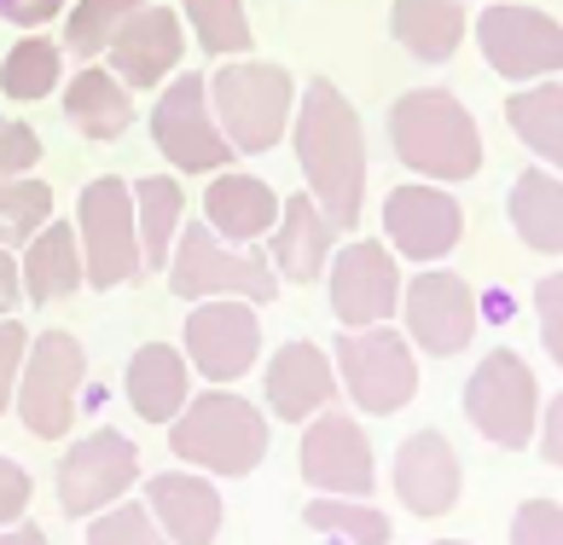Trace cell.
<instances>
[{
	"label": "cell",
	"mask_w": 563,
	"mask_h": 545,
	"mask_svg": "<svg viewBox=\"0 0 563 545\" xmlns=\"http://www.w3.org/2000/svg\"><path fill=\"white\" fill-rule=\"evenodd\" d=\"M122 389H129V401H134V412L145 418V424H169V418L192 401V371H186V354L169 348V343H145L134 360H129Z\"/></svg>",
	"instance_id": "484cf974"
},
{
	"label": "cell",
	"mask_w": 563,
	"mask_h": 545,
	"mask_svg": "<svg viewBox=\"0 0 563 545\" xmlns=\"http://www.w3.org/2000/svg\"><path fill=\"white\" fill-rule=\"evenodd\" d=\"M476 47H483L488 70L506 81H547L563 76V24L540 7H517V0H494L476 18Z\"/></svg>",
	"instance_id": "8fae6325"
},
{
	"label": "cell",
	"mask_w": 563,
	"mask_h": 545,
	"mask_svg": "<svg viewBox=\"0 0 563 545\" xmlns=\"http://www.w3.org/2000/svg\"><path fill=\"white\" fill-rule=\"evenodd\" d=\"M384 233H389V249L407 262H442L459 249L465 238V209L448 186H395L389 203H384Z\"/></svg>",
	"instance_id": "e0dca14e"
},
{
	"label": "cell",
	"mask_w": 563,
	"mask_h": 545,
	"mask_svg": "<svg viewBox=\"0 0 563 545\" xmlns=\"http://www.w3.org/2000/svg\"><path fill=\"white\" fill-rule=\"evenodd\" d=\"M389 35L419 65H448L459 41H465V0H395Z\"/></svg>",
	"instance_id": "4316f807"
},
{
	"label": "cell",
	"mask_w": 563,
	"mask_h": 545,
	"mask_svg": "<svg viewBox=\"0 0 563 545\" xmlns=\"http://www.w3.org/2000/svg\"><path fill=\"white\" fill-rule=\"evenodd\" d=\"M65 7H70V0H0V18L18 24V30H41V24H53Z\"/></svg>",
	"instance_id": "b9f144b4"
},
{
	"label": "cell",
	"mask_w": 563,
	"mask_h": 545,
	"mask_svg": "<svg viewBox=\"0 0 563 545\" xmlns=\"http://www.w3.org/2000/svg\"><path fill=\"white\" fill-rule=\"evenodd\" d=\"M302 522L331 534L338 545H389V534H395V522L372 505V499H343V493H314Z\"/></svg>",
	"instance_id": "1f68e13d"
},
{
	"label": "cell",
	"mask_w": 563,
	"mask_h": 545,
	"mask_svg": "<svg viewBox=\"0 0 563 545\" xmlns=\"http://www.w3.org/2000/svg\"><path fill=\"white\" fill-rule=\"evenodd\" d=\"M534 313H540V343H547V354L563 366V272L534 285Z\"/></svg>",
	"instance_id": "ab89813d"
},
{
	"label": "cell",
	"mask_w": 563,
	"mask_h": 545,
	"mask_svg": "<svg viewBox=\"0 0 563 545\" xmlns=\"http://www.w3.org/2000/svg\"><path fill=\"white\" fill-rule=\"evenodd\" d=\"M186 58V30L175 7H140L129 24L117 30L106 65L122 76V88H163Z\"/></svg>",
	"instance_id": "ac0fdd59"
},
{
	"label": "cell",
	"mask_w": 563,
	"mask_h": 545,
	"mask_svg": "<svg viewBox=\"0 0 563 545\" xmlns=\"http://www.w3.org/2000/svg\"><path fill=\"white\" fill-rule=\"evenodd\" d=\"M465 418L488 435L494 447H506V453L534 442L540 383H534V371H529L523 354H511V348L483 354V366H476L471 383H465Z\"/></svg>",
	"instance_id": "30bf717a"
},
{
	"label": "cell",
	"mask_w": 563,
	"mask_h": 545,
	"mask_svg": "<svg viewBox=\"0 0 563 545\" xmlns=\"http://www.w3.org/2000/svg\"><path fill=\"white\" fill-rule=\"evenodd\" d=\"M506 122L529 152L547 163L552 175H563V81H534V88L506 99Z\"/></svg>",
	"instance_id": "f546056e"
},
{
	"label": "cell",
	"mask_w": 563,
	"mask_h": 545,
	"mask_svg": "<svg viewBox=\"0 0 563 545\" xmlns=\"http://www.w3.org/2000/svg\"><path fill=\"white\" fill-rule=\"evenodd\" d=\"M76 238H81V267L93 290L129 285L140 262V226H134V186L122 175H99L76 198Z\"/></svg>",
	"instance_id": "52a82bcc"
},
{
	"label": "cell",
	"mask_w": 563,
	"mask_h": 545,
	"mask_svg": "<svg viewBox=\"0 0 563 545\" xmlns=\"http://www.w3.org/2000/svg\"><path fill=\"white\" fill-rule=\"evenodd\" d=\"M267 383V407L279 424H308L314 412H325L338 401V366L325 360L320 343H285L262 371Z\"/></svg>",
	"instance_id": "ffe728a7"
},
{
	"label": "cell",
	"mask_w": 563,
	"mask_h": 545,
	"mask_svg": "<svg viewBox=\"0 0 563 545\" xmlns=\"http://www.w3.org/2000/svg\"><path fill=\"white\" fill-rule=\"evenodd\" d=\"M58 81H65V41L41 35V30H30L7 58H0V93L18 99V104L47 99Z\"/></svg>",
	"instance_id": "4dcf8cb0"
},
{
	"label": "cell",
	"mask_w": 563,
	"mask_h": 545,
	"mask_svg": "<svg viewBox=\"0 0 563 545\" xmlns=\"http://www.w3.org/2000/svg\"><path fill=\"white\" fill-rule=\"evenodd\" d=\"M256 360H262L256 302H239V297L192 302V313H186V366L227 389V383H239Z\"/></svg>",
	"instance_id": "4fadbf2b"
},
{
	"label": "cell",
	"mask_w": 563,
	"mask_h": 545,
	"mask_svg": "<svg viewBox=\"0 0 563 545\" xmlns=\"http://www.w3.org/2000/svg\"><path fill=\"white\" fill-rule=\"evenodd\" d=\"M134 481H140L134 442L122 430H93V435H81L65 453V465H58V505L88 522L99 511H111Z\"/></svg>",
	"instance_id": "9a60e30c"
},
{
	"label": "cell",
	"mask_w": 563,
	"mask_h": 545,
	"mask_svg": "<svg viewBox=\"0 0 563 545\" xmlns=\"http://www.w3.org/2000/svg\"><path fill=\"white\" fill-rule=\"evenodd\" d=\"M290 140H297V163L308 180V198H314L331 221L361 226V203H366V134L361 116H354L349 93L338 81L314 76L297 93V116H290Z\"/></svg>",
	"instance_id": "6da1fadb"
},
{
	"label": "cell",
	"mask_w": 563,
	"mask_h": 545,
	"mask_svg": "<svg viewBox=\"0 0 563 545\" xmlns=\"http://www.w3.org/2000/svg\"><path fill=\"white\" fill-rule=\"evenodd\" d=\"M389 145L419 180L465 186L483 169V129L448 88H412L389 104Z\"/></svg>",
	"instance_id": "7a4b0ae2"
},
{
	"label": "cell",
	"mask_w": 563,
	"mask_h": 545,
	"mask_svg": "<svg viewBox=\"0 0 563 545\" xmlns=\"http://www.w3.org/2000/svg\"><path fill=\"white\" fill-rule=\"evenodd\" d=\"M145 511L175 545H216L221 534V488L203 470H163L145 481Z\"/></svg>",
	"instance_id": "44dd1931"
},
{
	"label": "cell",
	"mask_w": 563,
	"mask_h": 545,
	"mask_svg": "<svg viewBox=\"0 0 563 545\" xmlns=\"http://www.w3.org/2000/svg\"><path fill=\"white\" fill-rule=\"evenodd\" d=\"M0 545H47V534L30 529V522H12V529H0Z\"/></svg>",
	"instance_id": "f6af8a7d"
},
{
	"label": "cell",
	"mask_w": 563,
	"mask_h": 545,
	"mask_svg": "<svg viewBox=\"0 0 563 545\" xmlns=\"http://www.w3.org/2000/svg\"><path fill=\"white\" fill-rule=\"evenodd\" d=\"M511 226L540 256H563V175L534 163L511 180Z\"/></svg>",
	"instance_id": "83f0119b"
},
{
	"label": "cell",
	"mask_w": 563,
	"mask_h": 545,
	"mask_svg": "<svg viewBox=\"0 0 563 545\" xmlns=\"http://www.w3.org/2000/svg\"><path fill=\"white\" fill-rule=\"evenodd\" d=\"M152 140H157V152L169 157V169H180V175H221L227 163H233V145H227L221 122L210 111V76L186 70L157 93Z\"/></svg>",
	"instance_id": "9c48e42d"
},
{
	"label": "cell",
	"mask_w": 563,
	"mask_h": 545,
	"mask_svg": "<svg viewBox=\"0 0 563 545\" xmlns=\"http://www.w3.org/2000/svg\"><path fill=\"white\" fill-rule=\"evenodd\" d=\"M47 221H53V186L47 180H30V175L0 180V244L7 249L30 244Z\"/></svg>",
	"instance_id": "e575fe53"
},
{
	"label": "cell",
	"mask_w": 563,
	"mask_h": 545,
	"mask_svg": "<svg viewBox=\"0 0 563 545\" xmlns=\"http://www.w3.org/2000/svg\"><path fill=\"white\" fill-rule=\"evenodd\" d=\"M401 267H395L389 244H343L331 256V313L343 331H366V325H389L401 313Z\"/></svg>",
	"instance_id": "5bb4252c"
},
{
	"label": "cell",
	"mask_w": 563,
	"mask_h": 545,
	"mask_svg": "<svg viewBox=\"0 0 563 545\" xmlns=\"http://www.w3.org/2000/svg\"><path fill=\"white\" fill-rule=\"evenodd\" d=\"M18 272H24V297L41 302V308L76 297V290H88L76 221H47V226H41V233L24 244V256H18Z\"/></svg>",
	"instance_id": "603a6c76"
},
{
	"label": "cell",
	"mask_w": 563,
	"mask_h": 545,
	"mask_svg": "<svg viewBox=\"0 0 563 545\" xmlns=\"http://www.w3.org/2000/svg\"><path fill=\"white\" fill-rule=\"evenodd\" d=\"M534 435H540V458H547L552 470H563V394L540 412V424H534Z\"/></svg>",
	"instance_id": "7bdbcfd3"
},
{
	"label": "cell",
	"mask_w": 563,
	"mask_h": 545,
	"mask_svg": "<svg viewBox=\"0 0 563 545\" xmlns=\"http://www.w3.org/2000/svg\"><path fill=\"white\" fill-rule=\"evenodd\" d=\"M41 163V134L18 116H0V180H18Z\"/></svg>",
	"instance_id": "8d00e7d4"
},
{
	"label": "cell",
	"mask_w": 563,
	"mask_h": 545,
	"mask_svg": "<svg viewBox=\"0 0 563 545\" xmlns=\"http://www.w3.org/2000/svg\"><path fill=\"white\" fill-rule=\"evenodd\" d=\"M476 325H483V308H476V290L465 285V272L430 267L401 285V331H407V343H419L435 360L465 354Z\"/></svg>",
	"instance_id": "7c38bea8"
},
{
	"label": "cell",
	"mask_w": 563,
	"mask_h": 545,
	"mask_svg": "<svg viewBox=\"0 0 563 545\" xmlns=\"http://www.w3.org/2000/svg\"><path fill=\"white\" fill-rule=\"evenodd\" d=\"M297 76L267 58H227L210 76V111L233 152L262 157L285 140L290 116H297Z\"/></svg>",
	"instance_id": "277c9868"
},
{
	"label": "cell",
	"mask_w": 563,
	"mask_h": 545,
	"mask_svg": "<svg viewBox=\"0 0 563 545\" xmlns=\"http://www.w3.org/2000/svg\"><path fill=\"white\" fill-rule=\"evenodd\" d=\"M140 7H145V0H70V7H65V53L88 58V65H93V58H106L117 30L129 24Z\"/></svg>",
	"instance_id": "d6a6232c"
},
{
	"label": "cell",
	"mask_w": 563,
	"mask_h": 545,
	"mask_svg": "<svg viewBox=\"0 0 563 545\" xmlns=\"http://www.w3.org/2000/svg\"><path fill=\"white\" fill-rule=\"evenodd\" d=\"M511 545H563V505L558 499H529L511 516Z\"/></svg>",
	"instance_id": "74e56055"
},
{
	"label": "cell",
	"mask_w": 563,
	"mask_h": 545,
	"mask_svg": "<svg viewBox=\"0 0 563 545\" xmlns=\"http://www.w3.org/2000/svg\"><path fill=\"white\" fill-rule=\"evenodd\" d=\"M203 221H210L227 244H256V238L274 233V221H279V192L256 175L221 169L216 186L203 192Z\"/></svg>",
	"instance_id": "cb8c5ba5"
},
{
	"label": "cell",
	"mask_w": 563,
	"mask_h": 545,
	"mask_svg": "<svg viewBox=\"0 0 563 545\" xmlns=\"http://www.w3.org/2000/svg\"><path fill=\"white\" fill-rule=\"evenodd\" d=\"M24 354H30V331L0 313V418H7V407L18 401V371H24Z\"/></svg>",
	"instance_id": "f35d334b"
},
{
	"label": "cell",
	"mask_w": 563,
	"mask_h": 545,
	"mask_svg": "<svg viewBox=\"0 0 563 545\" xmlns=\"http://www.w3.org/2000/svg\"><path fill=\"white\" fill-rule=\"evenodd\" d=\"M430 545H471V540H430Z\"/></svg>",
	"instance_id": "bcb514c9"
},
{
	"label": "cell",
	"mask_w": 563,
	"mask_h": 545,
	"mask_svg": "<svg viewBox=\"0 0 563 545\" xmlns=\"http://www.w3.org/2000/svg\"><path fill=\"white\" fill-rule=\"evenodd\" d=\"M459 488H465V470H459V453L442 430H419L407 435L401 453H395V493L412 516H448L459 505Z\"/></svg>",
	"instance_id": "d6986e66"
},
{
	"label": "cell",
	"mask_w": 563,
	"mask_h": 545,
	"mask_svg": "<svg viewBox=\"0 0 563 545\" xmlns=\"http://www.w3.org/2000/svg\"><path fill=\"white\" fill-rule=\"evenodd\" d=\"M186 7V24H192L198 47L210 58H244L256 41H250V18H244V0H180Z\"/></svg>",
	"instance_id": "836d02e7"
},
{
	"label": "cell",
	"mask_w": 563,
	"mask_h": 545,
	"mask_svg": "<svg viewBox=\"0 0 563 545\" xmlns=\"http://www.w3.org/2000/svg\"><path fill=\"white\" fill-rule=\"evenodd\" d=\"M302 481L314 493H343V499H372L378 488V465H372V442L354 418L314 412L302 430Z\"/></svg>",
	"instance_id": "2e32d148"
},
{
	"label": "cell",
	"mask_w": 563,
	"mask_h": 545,
	"mask_svg": "<svg viewBox=\"0 0 563 545\" xmlns=\"http://www.w3.org/2000/svg\"><path fill=\"white\" fill-rule=\"evenodd\" d=\"M331 366H338V383L349 389V401L372 418L401 412L412 394H419V360H412L407 331H395V325L338 331Z\"/></svg>",
	"instance_id": "8992f818"
},
{
	"label": "cell",
	"mask_w": 563,
	"mask_h": 545,
	"mask_svg": "<svg viewBox=\"0 0 563 545\" xmlns=\"http://www.w3.org/2000/svg\"><path fill=\"white\" fill-rule=\"evenodd\" d=\"M169 290L180 302H210V297L274 302L279 279H274V262L256 256L250 244H227L210 221H180L169 249Z\"/></svg>",
	"instance_id": "5b68a950"
},
{
	"label": "cell",
	"mask_w": 563,
	"mask_h": 545,
	"mask_svg": "<svg viewBox=\"0 0 563 545\" xmlns=\"http://www.w3.org/2000/svg\"><path fill=\"white\" fill-rule=\"evenodd\" d=\"M88 545H175V540L157 529V516L145 505H122L117 499L111 511L88 516Z\"/></svg>",
	"instance_id": "d590c367"
},
{
	"label": "cell",
	"mask_w": 563,
	"mask_h": 545,
	"mask_svg": "<svg viewBox=\"0 0 563 545\" xmlns=\"http://www.w3.org/2000/svg\"><path fill=\"white\" fill-rule=\"evenodd\" d=\"M274 226H279V233H274V272L290 279V285H314L325 272V262L338 256V233H343V226L331 221L308 192H290L279 203Z\"/></svg>",
	"instance_id": "7402d4cb"
},
{
	"label": "cell",
	"mask_w": 563,
	"mask_h": 545,
	"mask_svg": "<svg viewBox=\"0 0 563 545\" xmlns=\"http://www.w3.org/2000/svg\"><path fill=\"white\" fill-rule=\"evenodd\" d=\"M65 116L81 140L111 145L134 129V99L122 88V76H111V65H81L65 81Z\"/></svg>",
	"instance_id": "d4e9b609"
},
{
	"label": "cell",
	"mask_w": 563,
	"mask_h": 545,
	"mask_svg": "<svg viewBox=\"0 0 563 545\" xmlns=\"http://www.w3.org/2000/svg\"><path fill=\"white\" fill-rule=\"evenodd\" d=\"M30 493H35L30 470H24V465H12V458L0 453V529H12V522L30 511Z\"/></svg>",
	"instance_id": "60d3db41"
},
{
	"label": "cell",
	"mask_w": 563,
	"mask_h": 545,
	"mask_svg": "<svg viewBox=\"0 0 563 545\" xmlns=\"http://www.w3.org/2000/svg\"><path fill=\"white\" fill-rule=\"evenodd\" d=\"M81 383H88V354L70 331H41L30 337L24 354V371H18V418L35 442H58L70 424H76V401H81Z\"/></svg>",
	"instance_id": "ba28073f"
},
{
	"label": "cell",
	"mask_w": 563,
	"mask_h": 545,
	"mask_svg": "<svg viewBox=\"0 0 563 545\" xmlns=\"http://www.w3.org/2000/svg\"><path fill=\"white\" fill-rule=\"evenodd\" d=\"M18 297H24V272H18V256L0 244V313H12Z\"/></svg>",
	"instance_id": "ee69618b"
},
{
	"label": "cell",
	"mask_w": 563,
	"mask_h": 545,
	"mask_svg": "<svg viewBox=\"0 0 563 545\" xmlns=\"http://www.w3.org/2000/svg\"><path fill=\"white\" fill-rule=\"evenodd\" d=\"M169 453L203 476H250L267 453V418L233 389H203L169 418Z\"/></svg>",
	"instance_id": "3957f363"
},
{
	"label": "cell",
	"mask_w": 563,
	"mask_h": 545,
	"mask_svg": "<svg viewBox=\"0 0 563 545\" xmlns=\"http://www.w3.org/2000/svg\"><path fill=\"white\" fill-rule=\"evenodd\" d=\"M186 221V192L175 175H145L134 186V226H140V262L152 272H169V249Z\"/></svg>",
	"instance_id": "f1b7e54d"
}]
</instances>
